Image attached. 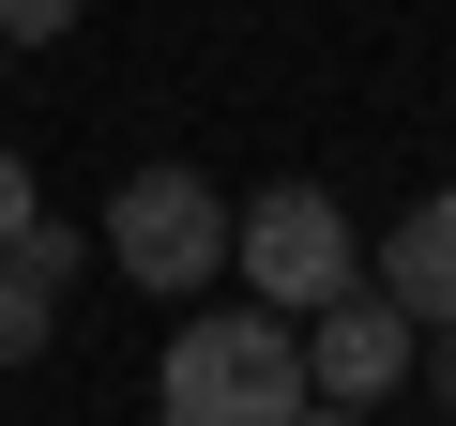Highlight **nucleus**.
<instances>
[{
    "mask_svg": "<svg viewBox=\"0 0 456 426\" xmlns=\"http://www.w3.org/2000/svg\"><path fill=\"white\" fill-rule=\"evenodd\" d=\"M228 259H244V290H259V305H289V320H305V305H335V290L365 274V259H350V213H335L320 183H259L244 213H228Z\"/></svg>",
    "mask_w": 456,
    "mask_h": 426,
    "instance_id": "7ed1b4c3",
    "label": "nucleus"
},
{
    "mask_svg": "<svg viewBox=\"0 0 456 426\" xmlns=\"http://www.w3.org/2000/svg\"><path fill=\"white\" fill-rule=\"evenodd\" d=\"M152 396L183 426H289V411H320L305 396V320L289 305H213V320L167 335V381Z\"/></svg>",
    "mask_w": 456,
    "mask_h": 426,
    "instance_id": "f257e3e1",
    "label": "nucleus"
},
{
    "mask_svg": "<svg viewBox=\"0 0 456 426\" xmlns=\"http://www.w3.org/2000/svg\"><path fill=\"white\" fill-rule=\"evenodd\" d=\"M77 16H92V0H0V46H61Z\"/></svg>",
    "mask_w": 456,
    "mask_h": 426,
    "instance_id": "6e6552de",
    "label": "nucleus"
},
{
    "mask_svg": "<svg viewBox=\"0 0 456 426\" xmlns=\"http://www.w3.org/2000/svg\"><path fill=\"white\" fill-rule=\"evenodd\" d=\"M380 290H395L411 320H456V183H441V198H411L395 229H380Z\"/></svg>",
    "mask_w": 456,
    "mask_h": 426,
    "instance_id": "39448f33",
    "label": "nucleus"
},
{
    "mask_svg": "<svg viewBox=\"0 0 456 426\" xmlns=\"http://www.w3.org/2000/svg\"><path fill=\"white\" fill-rule=\"evenodd\" d=\"M0 259H31L46 290H77V274H92V229H61V213L31 198V229H16V244H0Z\"/></svg>",
    "mask_w": 456,
    "mask_h": 426,
    "instance_id": "0eeeda50",
    "label": "nucleus"
},
{
    "mask_svg": "<svg viewBox=\"0 0 456 426\" xmlns=\"http://www.w3.org/2000/svg\"><path fill=\"white\" fill-rule=\"evenodd\" d=\"M46 335H61V290H46L31 259H0V365H31Z\"/></svg>",
    "mask_w": 456,
    "mask_h": 426,
    "instance_id": "423d86ee",
    "label": "nucleus"
},
{
    "mask_svg": "<svg viewBox=\"0 0 456 426\" xmlns=\"http://www.w3.org/2000/svg\"><path fill=\"white\" fill-rule=\"evenodd\" d=\"M107 259H122V290L198 305V290L228 274V198H213L198 168H122V198H107Z\"/></svg>",
    "mask_w": 456,
    "mask_h": 426,
    "instance_id": "f03ea898",
    "label": "nucleus"
},
{
    "mask_svg": "<svg viewBox=\"0 0 456 426\" xmlns=\"http://www.w3.org/2000/svg\"><path fill=\"white\" fill-rule=\"evenodd\" d=\"M426 335H441V350H426V396L456 411V320H426Z\"/></svg>",
    "mask_w": 456,
    "mask_h": 426,
    "instance_id": "9d476101",
    "label": "nucleus"
},
{
    "mask_svg": "<svg viewBox=\"0 0 456 426\" xmlns=\"http://www.w3.org/2000/svg\"><path fill=\"white\" fill-rule=\"evenodd\" d=\"M16 229H31V168L0 152V244H16Z\"/></svg>",
    "mask_w": 456,
    "mask_h": 426,
    "instance_id": "1a4fd4ad",
    "label": "nucleus"
},
{
    "mask_svg": "<svg viewBox=\"0 0 456 426\" xmlns=\"http://www.w3.org/2000/svg\"><path fill=\"white\" fill-rule=\"evenodd\" d=\"M411 350H426V320L395 305V290H335V305H305V396L320 411H395L411 396Z\"/></svg>",
    "mask_w": 456,
    "mask_h": 426,
    "instance_id": "20e7f679",
    "label": "nucleus"
}]
</instances>
